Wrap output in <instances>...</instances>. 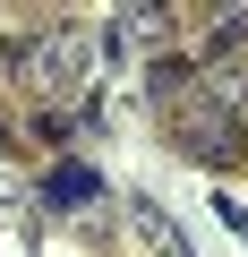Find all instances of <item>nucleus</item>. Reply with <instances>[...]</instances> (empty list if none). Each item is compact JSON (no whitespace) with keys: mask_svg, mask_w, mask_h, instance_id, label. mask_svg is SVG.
Instances as JSON below:
<instances>
[{"mask_svg":"<svg viewBox=\"0 0 248 257\" xmlns=\"http://www.w3.org/2000/svg\"><path fill=\"white\" fill-rule=\"evenodd\" d=\"M94 189H103V180H94V172H86V163H60V172H52V180H43V197H52V206H86V197H94Z\"/></svg>","mask_w":248,"mask_h":257,"instance_id":"5","label":"nucleus"},{"mask_svg":"<svg viewBox=\"0 0 248 257\" xmlns=\"http://www.w3.org/2000/svg\"><path fill=\"white\" fill-rule=\"evenodd\" d=\"M205 86H214V103L248 128V69H231V60H222V69H205Z\"/></svg>","mask_w":248,"mask_h":257,"instance_id":"6","label":"nucleus"},{"mask_svg":"<svg viewBox=\"0 0 248 257\" xmlns=\"http://www.w3.org/2000/svg\"><path fill=\"white\" fill-rule=\"evenodd\" d=\"M154 111H163V138H171V146H180L188 163H205V172H222V163H239V155H248V128H239V120H231V111L214 103L205 69H197V77H188L180 94H163Z\"/></svg>","mask_w":248,"mask_h":257,"instance_id":"1","label":"nucleus"},{"mask_svg":"<svg viewBox=\"0 0 248 257\" xmlns=\"http://www.w3.org/2000/svg\"><path fill=\"white\" fill-rule=\"evenodd\" d=\"M171 26H180L171 0H120V9H111V52H163Z\"/></svg>","mask_w":248,"mask_h":257,"instance_id":"3","label":"nucleus"},{"mask_svg":"<svg viewBox=\"0 0 248 257\" xmlns=\"http://www.w3.org/2000/svg\"><path fill=\"white\" fill-rule=\"evenodd\" d=\"M9 69H18V86H26V94L69 103V94L86 86V69H94V43H86L77 26H43V35H26V43L9 52Z\"/></svg>","mask_w":248,"mask_h":257,"instance_id":"2","label":"nucleus"},{"mask_svg":"<svg viewBox=\"0 0 248 257\" xmlns=\"http://www.w3.org/2000/svg\"><path fill=\"white\" fill-rule=\"evenodd\" d=\"M239 43H248V0H222V9H197V43H188V60L222 69V52H239Z\"/></svg>","mask_w":248,"mask_h":257,"instance_id":"4","label":"nucleus"}]
</instances>
